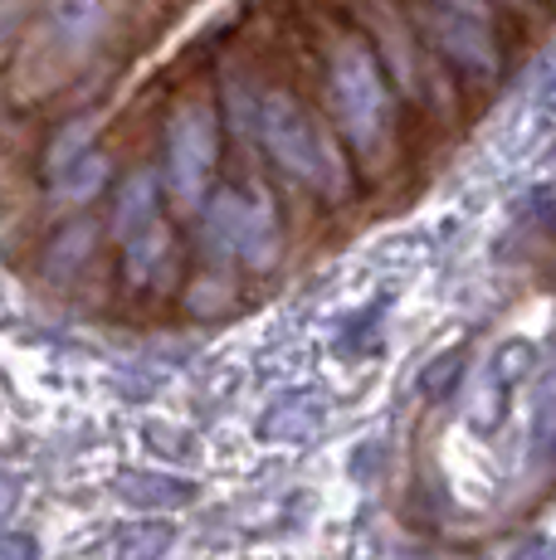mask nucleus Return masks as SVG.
<instances>
[{"label": "nucleus", "mask_w": 556, "mask_h": 560, "mask_svg": "<svg viewBox=\"0 0 556 560\" xmlns=\"http://www.w3.org/2000/svg\"><path fill=\"white\" fill-rule=\"evenodd\" d=\"M395 79L377 45L357 30H337L323 45V98L351 161L381 171L395 152Z\"/></svg>", "instance_id": "obj_1"}, {"label": "nucleus", "mask_w": 556, "mask_h": 560, "mask_svg": "<svg viewBox=\"0 0 556 560\" xmlns=\"http://www.w3.org/2000/svg\"><path fill=\"white\" fill-rule=\"evenodd\" d=\"M401 560H459V556H401Z\"/></svg>", "instance_id": "obj_20"}, {"label": "nucleus", "mask_w": 556, "mask_h": 560, "mask_svg": "<svg viewBox=\"0 0 556 560\" xmlns=\"http://www.w3.org/2000/svg\"><path fill=\"white\" fill-rule=\"evenodd\" d=\"M117 249H123V283L127 288L147 293V288L171 283V268H176V234H171L166 220L137 230L132 240H123Z\"/></svg>", "instance_id": "obj_8"}, {"label": "nucleus", "mask_w": 556, "mask_h": 560, "mask_svg": "<svg viewBox=\"0 0 556 560\" xmlns=\"http://www.w3.org/2000/svg\"><path fill=\"white\" fill-rule=\"evenodd\" d=\"M498 5H508V10H518V15H528V10H537V0H498Z\"/></svg>", "instance_id": "obj_19"}, {"label": "nucleus", "mask_w": 556, "mask_h": 560, "mask_svg": "<svg viewBox=\"0 0 556 560\" xmlns=\"http://www.w3.org/2000/svg\"><path fill=\"white\" fill-rule=\"evenodd\" d=\"M0 560H39V551H35V541H30V536H5Z\"/></svg>", "instance_id": "obj_17"}, {"label": "nucleus", "mask_w": 556, "mask_h": 560, "mask_svg": "<svg viewBox=\"0 0 556 560\" xmlns=\"http://www.w3.org/2000/svg\"><path fill=\"white\" fill-rule=\"evenodd\" d=\"M89 152H99V113H79L69 122H59L55 137L45 142V180L63 176L73 161H83Z\"/></svg>", "instance_id": "obj_12"}, {"label": "nucleus", "mask_w": 556, "mask_h": 560, "mask_svg": "<svg viewBox=\"0 0 556 560\" xmlns=\"http://www.w3.org/2000/svg\"><path fill=\"white\" fill-rule=\"evenodd\" d=\"M440 5L459 10V15H474V20H488V25H498V0H440Z\"/></svg>", "instance_id": "obj_15"}, {"label": "nucleus", "mask_w": 556, "mask_h": 560, "mask_svg": "<svg viewBox=\"0 0 556 560\" xmlns=\"http://www.w3.org/2000/svg\"><path fill=\"white\" fill-rule=\"evenodd\" d=\"M162 190H166V180L157 166H137L132 176L117 180V196H113V240L117 244L162 220Z\"/></svg>", "instance_id": "obj_10"}, {"label": "nucleus", "mask_w": 556, "mask_h": 560, "mask_svg": "<svg viewBox=\"0 0 556 560\" xmlns=\"http://www.w3.org/2000/svg\"><path fill=\"white\" fill-rule=\"evenodd\" d=\"M113 180V156L108 152H89L83 161H73L63 176L49 180V196H55L59 205H69V210H83L93 196H103Z\"/></svg>", "instance_id": "obj_13"}, {"label": "nucleus", "mask_w": 556, "mask_h": 560, "mask_svg": "<svg viewBox=\"0 0 556 560\" xmlns=\"http://www.w3.org/2000/svg\"><path fill=\"white\" fill-rule=\"evenodd\" d=\"M415 25H420L425 45L440 54V63L459 79L478 83V89H494L502 73V45H498V25L474 15H459V10L440 5V0H420L410 5Z\"/></svg>", "instance_id": "obj_6"}, {"label": "nucleus", "mask_w": 556, "mask_h": 560, "mask_svg": "<svg viewBox=\"0 0 556 560\" xmlns=\"http://www.w3.org/2000/svg\"><path fill=\"white\" fill-rule=\"evenodd\" d=\"M220 171V107L210 98H181L162 127V180L181 210H206Z\"/></svg>", "instance_id": "obj_4"}, {"label": "nucleus", "mask_w": 556, "mask_h": 560, "mask_svg": "<svg viewBox=\"0 0 556 560\" xmlns=\"http://www.w3.org/2000/svg\"><path fill=\"white\" fill-rule=\"evenodd\" d=\"M528 458L532 463H552L556 458V365L547 371L532 405V439H528Z\"/></svg>", "instance_id": "obj_14"}, {"label": "nucleus", "mask_w": 556, "mask_h": 560, "mask_svg": "<svg viewBox=\"0 0 556 560\" xmlns=\"http://www.w3.org/2000/svg\"><path fill=\"white\" fill-rule=\"evenodd\" d=\"M39 20V35L55 59H69V63H83L93 49L103 45L108 35V0H49L45 15Z\"/></svg>", "instance_id": "obj_7"}, {"label": "nucleus", "mask_w": 556, "mask_h": 560, "mask_svg": "<svg viewBox=\"0 0 556 560\" xmlns=\"http://www.w3.org/2000/svg\"><path fill=\"white\" fill-rule=\"evenodd\" d=\"M200 244L216 264H240L250 273L274 268L283 254V224H278L269 186L264 180L220 186L200 210Z\"/></svg>", "instance_id": "obj_3"}, {"label": "nucleus", "mask_w": 556, "mask_h": 560, "mask_svg": "<svg viewBox=\"0 0 556 560\" xmlns=\"http://www.w3.org/2000/svg\"><path fill=\"white\" fill-rule=\"evenodd\" d=\"M93 244H99V224H93V220H83V214H79V220L59 224V230L49 234L45 254H39V268H45V278H55V283L73 278L93 258Z\"/></svg>", "instance_id": "obj_11"}, {"label": "nucleus", "mask_w": 556, "mask_h": 560, "mask_svg": "<svg viewBox=\"0 0 556 560\" xmlns=\"http://www.w3.org/2000/svg\"><path fill=\"white\" fill-rule=\"evenodd\" d=\"M537 103L547 107V113H556V63H552V73L542 79V89H537Z\"/></svg>", "instance_id": "obj_18"}, {"label": "nucleus", "mask_w": 556, "mask_h": 560, "mask_svg": "<svg viewBox=\"0 0 556 560\" xmlns=\"http://www.w3.org/2000/svg\"><path fill=\"white\" fill-rule=\"evenodd\" d=\"M522 365H528V347H522V341H508V347H502L498 357L474 375V385H468V419H474V429H484V434H488V429L502 419L508 385L518 381Z\"/></svg>", "instance_id": "obj_9"}, {"label": "nucleus", "mask_w": 556, "mask_h": 560, "mask_svg": "<svg viewBox=\"0 0 556 560\" xmlns=\"http://www.w3.org/2000/svg\"><path fill=\"white\" fill-rule=\"evenodd\" d=\"M361 15H367V39L377 45L381 63H386V73L395 79V89H401V98L435 107V113H449V107H454L449 69L440 63V54L425 45L410 10L391 5V0H367Z\"/></svg>", "instance_id": "obj_5"}, {"label": "nucleus", "mask_w": 556, "mask_h": 560, "mask_svg": "<svg viewBox=\"0 0 556 560\" xmlns=\"http://www.w3.org/2000/svg\"><path fill=\"white\" fill-rule=\"evenodd\" d=\"M454 371H459V357H444L440 365H435V375H425V390H430V395H444L449 381H454Z\"/></svg>", "instance_id": "obj_16"}, {"label": "nucleus", "mask_w": 556, "mask_h": 560, "mask_svg": "<svg viewBox=\"0 0 556 560\" xmlns=\"http://www.w3.org/2000/svg\"><path fill=\"white\" fill-rule=\"evenodd\" d=\"M254 142L264 147V156H269L293 186L313 190L317 200L341 205L351 196V152H347V142H341L333 127H327L313 107H303V98H293L288 89L264 83Z\"/></svg>", "instance_id": "obj_2"}]
</instances>
